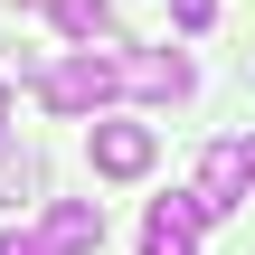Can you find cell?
Returning a JSON list of instances; mask_svg holds the SVG:
<instances>
[{"mask_svg":"<svg viewBox=\"0 0 255 255\" xmlns=\"http://www.w3.org/2000/svg\"><path fill=\"white\" fill-rule=\"evenodd\" d=\"M28 85H38V104H47V114H95V123H104V104L123 95V57H95V47H66V57L28 66Z\"/></svg>","mask_w":255,"mask_h":255,"instance_id":"cell-1","label":"cell"},{"mask_svg":"<svg viewBox=\"0 0 255 255\" xmlns=\"http://www.w3.org/2000/svg\"><path fill=\"white\" fill-rule=\"evenodd\" d=\"M85 151H95L104 180H142V170L161 161V132L132 123V114H104V123H85Z\"/></svg>","mask_w":255,"mask_h":255,"instance_id":"cell-2","label":"cell"},{"mask_svg":"<svg viewBox=\"0 0 255 255\" xmlns=\"http://www.w3.org/2000/svg\"><path fill=\"white\" fill-rule=\"evenodd\" d=\"M199 227H218V208H208L199 189H170V199H151V218H142V255H199Z\"/></svg>","mask_w":255,"mask_h":255,"instance_id":"cell-3","label":"cell"},{"mask_svg":"<svg viewBox=\"0 0 255 255\" xmlns=\"http://www.w3.org/2000/svg\"><path fill=\"white\" fill-rule=\"evenodd\" d=\"M246 189H255V132L208 142V151H199V199L227 218V208H246Z\"/></svg>","mask_w":255,"mask_h":255,"instance_id":"cell-4","label":"cell"},{"mask_svg":"<svg viewBox=\"0 0 255 255\" xmlns=\"http://www.w3.org/2000/svg\"><path fill=\"white\" fill-rule=\"evenodd\" d=\"M199 76H189V57L180 47H132L123 57V95H142V104H180Z\"/></svg>","mask_w":255,"mask_h":255,"instance_id":"cell-5","label":"cell"},{"mask_svg":"<svg viewBox=\"0 0 255 255\" xmlns=\"http://www.w3.org/2000/svg\"><path fill=\"white\" fill-rule=\"evenodd\" d=\"M38 246L47 255H95L104 246V208L95 199H47L38 208Z\"/></svg>","mask_w":255,"mask_h":255,"instance_id":"cell-6","label":"cell"},{"mask_svg":"<svg viewBox=\"0 0 255 255\" xmlns=\"http://www.w3.org/2000/svg\"><path fill=\"white\" fill-rule=\"evenodd\" d=\"M0 208H47V161L38 151H0Z\"/></svg>","mask_w":255,"mask_h":255,"instance_id":"cell-7","label":"cell"},{"mask_svg":"<svg viewBox=\"0 0 255 255\" xmlns=\"http://www.w3.org/2000/svg\"><path fill=\"white\" fill-rule=\"evenodd\" d=\"M47 19H57V38H76V47H95V38L114 28V0H47Z\"/></svg>","mask_w":255,"mask_h":255,"instance_id":"cell-8","label":"cell"},{"mask_svg":"<svg viewBox=\"0 0 255 255\" xmlns=\"http://www.w3.org/2000/svg\"><path fill=\"white\" fill-rule=\"evenodd\" d=\"M170 19H180V28H208V19H218V0H170Z\"/></svg>","mask_w":255,"mask_h":255,"instance_id":"cell-9","label":"cell"},{"mask_svg":"<svg viewBox=\"0 0 255 255\" xmlns=\"http://www.w3.org/2000/svg\"><path fill=\"white\" fill-rule=\"evenodd\" d=\"M0 255H47V246H38V227H9V237H0Z\"/></svg>","mask_w":255,"mask_h":255,"instance_id":"cell-10","label":"cell"},{"mask_svg":"<svg viewBox=\"0 0 255 255\" xmlns=\"http://www.w3.org/2000/svg\"><path fill=\"white\" fill-rule=\"evenodd\" d=\"M0 132H9V85H0Z\"/></svg>","mask_w":255,"mask_h":255,"instance_id":"cell-11","label":"cell"}]
</instances>
